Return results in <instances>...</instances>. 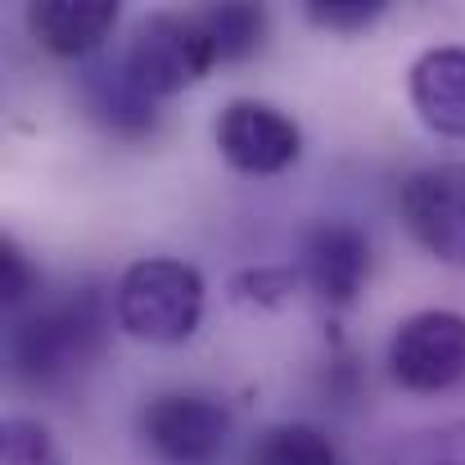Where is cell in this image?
Returning <instances> with one entry per match:
<instances>
[{"label":"cell","instance_id":"obj_1","mask_svg":"<svg viewBox=\"0 0 465 465\" xmlns=\"http://www.w3.org/2000/svg\"><path fill=\"white\" fill-rule=\"evenodd\" d=\"M109 321L114 312L95 290H68L36 303L9 330V371L32 389H54L104 352Z\"/></svg>","mask_w":465,"mask_h":465},{"label":"cell","instance_id":"obj_2","mask_svg":"<svg viewBox=\"0 0 465 465\" xmlns=\"http://www.w3.org/2000/svg\"><path fill=\"white\" fill-rule=\"evenodd\" d=\"M203 276L181 258H136L118 290L114 316L141 343H185L203 321Z\"/></svg>","mask_w":465,"mask_h":465},{"label":"cell","instance_id":"obj_3","mask_svg":"<svg viewBox=\"0 0 465 465\" xmlns=\"http://www.w3.org/2000/svg\"><path fill=\"white\" fill-rule=\"evenodd\" d=\"M132 77L141 82V91L150 100H172L181 91H190L194 82H203V73L217 68L208 32L194 14H150L136 23L127 50H123Z\"/></svg>","mask_w":465,"mask_h":465},{"label":"cell","instance_id":"obj_4","mask_svg":"<svg viewBox=\"0 0 465 465\" xmlns=\"http://www.w3.org/2000/svg\"><path fill=\"white\" fill-rule=\"evenodd\" d=\"M389 375L407 393H448L465 380V316L425 308L398 321L389 339Z\"/></svg>","mask_w":465,"mask_h":465},{"label":"cell","instance_id":"obj_5","mask_svg":"<svg viewBox=\"0 0 465 465\" xmlns=\"http://www.w3.org/2000/svg\"><path fill=\"white\" fill-rule=\"evenodd\" d=\"M299 276L325 308H352L371 281V240L348 217H316L299 235Z\"/></svg>","mask_w":465,"mask_h":465},{"label":"cell","instance_id":"obj_6","mask_svg":"<svg viewBox=\"0 0 465 465\" xmlns=\"http://www.w3.org/2000/svg\"><path fill=\"white\" fill-rule=\"evenodd\" d=\"M213 136H217L222 158L244 176H276V172L294 167L303 154L299 123L267 100H231L217 114Z\"/></svg>","mask_w":465,"mask_h":465},{"label":"cell","instance_id":"obj_7","mask_svg":"<svg viewBox=\"0 0 465 465\" xmlns=\"http://www.w3.org/2000/svg\"><path fill=\"white\" fill-rule=\"evenodd\" d=\"M231 434V411L203 393H163L141 411V439L163 465H208Z\"/></svg>","mask_w":465,"mask_h":465},{"label":"cell","instance_id":"obj_8","mask_svg":"<svg viewBox=\"0 0 465 465\" xmlns=\"http://www.w3.org/2000/svg\"><path fill=\"white\" fill-rule=\"evenodd\" d=\"M402 222L425 253L465 272V163H434L407 176Z\"/></svg>","mask_w":465,"mask_h":465},{"label":"cell","instance_id":"obj_9","mask_svg":"<svg viewBox=\"0 0 465 465\" xmlns=\"http://www.w3.org/2000/svg\"><path fill=\"white\" fill-rule=\"evenodd\" d=\"M118 27V0H36L27 5L32 41L54 59H91Z\"/></svg>","mask_w":465,"mask_h":465},{"label":"cell","instance_id":"obj_10","mask_svg":"<svg viewBox=\"0 0 465 465\" xmlns=\"http://www.w3.org/2000/svg\"><path fill=\"white\" fill-rule=\"evenodd\" d=\"M82 104L104 132H114L123 141H141L158 127V100L141 91V82L132 77L123 54L95 59L82 73Z\"/></svg>","mask_w":465,"mask_h":465},{"label":"cell","instance_id":"obj_11","mask_svg":"<svg viewBox=\"0 0 465 465\" xmlns=\"http://www.w3.org/2000/svg\"><path fill=\"white\" fill-rule=\"evenodd\" d=\"M407 95L434 136L465 141V45H434L416 54L407 73Z\"/></svg>","mask_w":465,"mask_h":465},{"label":"cell","instance_id":"obj_12","mask_svg":"<svg viewBox=\"0 0 465 465\" xmlns=\"http://www.w3.org/2000/svg\"><path fill=\"white\" fill-rule=\"evenodd\" d=\"M199 23L208 32V45H213L217 64H244L267 41V9L253 5V0L208 5V9H199Z\"/></svg>","mask_w":465,"mask_h":465},{"label":"cell","instance_id":"obj_13","mask_svg":"<svg viewBox=\"0 0 465 465\" xmlns=\"http://www.w3.org/2000/svg\"><path fill=\"white\" fill-rule=\"evenodd\" d=\"M244 465H339V448L325 430L303 425V420H285L253 439Z\"/></svg>","mask_w":465,"mask_h":465},{"label":"cell","instance_id":"obj_14","mask_svg":"<svg viewBox=\"0 0 465 465\" xmlns=\"http://www.w3.org/2000/svg\"><path fill=\"white\" fill-rule=\"evenodd\" d=\"M389 465H465V420H443L407 434Z\"/></svg>","mask_w":465,"mask_h":465},{"label":"cell","instance_id":"obj_15","mask_svg":"<svg viewBox=\"0 0 465 465\" xmlns=\"http://www.w3.org/2000/svg\"><path fill=\"white\" fill-rule=\"evenodd\" d=\"M0 465H64V452L41 420L9 416L0 425Z\"/></svg>","mask_w":465,"mask_h":465},{"label":"cell","instance_id":"obj_16","mask_svg":"<svg viewBox=\"0 0 465 465\" xmlns=\"http://www.w3.org/2000/svg\"><path fill=\"white\" fill-rule=\"evenodd\" d=\"M303 285L299 267H249L231 281V299L244 308H281Z\"/></svg>","mask_w":465,"mask_h":465},{"label":"cell","instance_id":"obj_17","mask_svg":"<svg viewBox=\"0 0 465 465\" xmlns=\"http://www.w3.org/2000/svg\"><path fill=\"white\" fill-rule=\"evenodd\" d=\"M384 0H308L303 14L308 23L325 27V32H343V36H357L366 27H375L384 18Z\"/></svg>","mask_w":465,"mask_h":465},{"label":"cell","instance_id":"obj_18","mask_svg":"<svg viewBox=\"0 0 465 465\" xmlns=\"http://www.w3.org/2000/svg\"><path fill=\"white\" fill-rule=\"evenodd\" d=\"M36 294V267L32 258L5 235L0 240V303L5 308H23Z\"/></svg>","mask_w":465,"mask_h":465}]
</instances>
